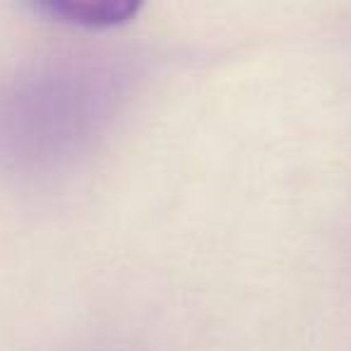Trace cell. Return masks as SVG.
Segmentation results:
<instances>
[{
    "label": "cell",
    "instance_id": "7a4b0ae2",
    "mask_svg": "<svg viewBox=\"0 0 351 351\" xmlns=\"http://www.w3.org/2000/svg\"><path fill=\"white\" fill-rule=\"evenodd\" d=\"M32 10L80 29H111L128 25L142 10L140 0H39Z\"/></svg>",
    "mask_w": 351,
    "mask_h": 351
},
{
    "label": "cell",
    "instance_id": "6da1fadb",
    "mask_svg": "<svg viewBox=\"0 0 351 351\" xmlns=\"http://www.w3.org/2000/svg\"><path fill=\"white\" fill-rule=\"evenodd\" d=\"M125 80L92 58H56L0 84V161L41 171L80 156L121 108Z\"/></svg>",
    "mask_w": 351,
    "mask_h": 351
}]
</instances>
